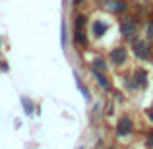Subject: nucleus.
Wrapping results in <instances>:
<instances>
[{"instance_id":"ddd939ff","label":"nucleus","mask_w":153,"mask_h":149,"mask_svg":"<svg viewBox=\"0 0 153 149\" xmlns=\"http://www.w3.org/2000/svg\"><path fill=\"white\" fill-rule=\"evenodd\" d=\"M147 37H149V41H153V21L149 23V27H147Z\"/></svg>"},{"instance_id":"f03ea898","label":"nucleus","mask_w":153,"mask_h":149,"mask_svg":"<svg viewBox=\"0 0 153 149\" xmlns=\"http://www.w3.org/2000/svg\"><path fill=\"white\" fill-rule=\"evenodd\" d=\"M132 52H134V56L136 58H140V60H149L151 58V49H149V45H147L143 39H132Z\"/></svg>"},{"instance_id":"20e7f679","label":"nucleus","mask_w":153,"mask_h":149,"mask_svg":"<svg viewBox=\"0 0 153 149\" xmlns=\"http://www.w3.org/2000/svg\"><path fill=\"white\" fill-rule=\"evenodd\" d=\"M126 47H116V49L111 50V62L114 64V66H122L124 62H126Z\"/></svg>"},{"instance_id":"423d86ee","label":"nucleus","mask_w":153,"mask_h":149,"mask_svg":"<svg viewBox=\"0 0 153 149\" xmlns=\"http://www.w3.org/2000/svg\"><path fill=\"white\" fill-rule=\"evenodd\" d=\"M134 87H147V72L143 70V68H138V70L134 72V83H132Z\"/></svg>"},{"instance_id":"dca6fc26","label":"nucleus","mask_w":153,"mask_h":149,"mask_svg":"<svg viewBox=\"0 0 153 149\" xmlns=\"http://www.w3.org/2000/svg\"><path fill=\"white\" fill-rule=\"evenodd\" d=\"M74 4H82V0H74Z\"/></svg>"},{"instance_id":"9b49d317","label":"nucleus","mask_w":153,"mask_h":149,"mask_svg":"<svg viewBox=\"0 0 153 149\" xmlns=\"http://www.w3.org/2000/svg\"><path fill=\"white\" fill-rule=\"evenodd\" d=\"M85 23H87V18L83 14H78V16H76V19H74V27H76V29H83V27H85Z\"/></svg>"},{"instance_id":"39448f33","label":"nucleus","mask_w":153,"mask_h":149,"mask_svg":"<svg viewBox=\"0 0 153 149\" xmlns=\"http://www.w3.org/2000/svg\"><path fill=\"white\" fill-rule=\"evenodd\" d=\"M107 29H108V23L107 21H103V19H95L93 23H91V33H93V37H103L105 33H107Z\"/></svg>"},{"instance_id":"0eeeda50","label":"nucleus","mask_w":153,"mask_h":149,"mask_svg":"<svg viewBox=\"0 0 153 149\" xmlns=\"http://www.w3.org/2000/svg\"><path fill=\"white\" fill-rule=\"evenodd\" d=\"M105 6H107L111 12H114V14H120V12H126L128 4H126V0H107Z\"/></svg>"},{"instance_id":"f8f14e48","label":"nucleus","mask_w":153,"mask_h":149,"mask_svg":"<svg viewBox=\"0 0 153 149\" xmlns=\"http://www.w3.org/2000/svg\"><path fill=\"white\" fill-rule=\"evenodd\" d=\"M22 105H23L25 114H33V105H31V101H27L25 97H22Z\"/></svg>"},{"instance_id":"2eb2a0df","label":"nucleus","mask_w":153,"mask_h":149,"mask_svg":"<svg viewBox=\"0 0 153 149\" xmlns=\"http://www.w3.org/2000/svg\"><path fill=\"white\" fill-rule=\"evenodd\" d=\"M147 118L153 120V108H149V110H147Z\"/></svg>"},{"instance_id":"9d476101","label":"nucleus","mask_w":153,"mask_h":149,"mask_svg":"<svg viewBox=\"0 0 153 149\" xmlns=\"http://www.w3.org/2000/svg\"><path fill=\"white\" fill-rule=\"evenodd\" d=\"M74 43L78 45H87V37L83 29H74Z\"/></svg>"},{"instance_id":"6e6552de","label":"nucleus","mask_w":153,"mask_h":149,"mask_svg":"<svg viewBox=\"0 0 153 149\" xmlns=\"http://www.w3.org/2000/svg\"><path fill=\"white\" fill-rule=\"evenodd\" d=\"M91 74L97 78V83L103 87V89H111V83H108V79L103 76V72H97V70H93V68H91Z\"/></svg>"},{"instance_id":"1a4fd4ad","label":"nucleus","mask_w":153,"mask_h":149,"mask_svg":"<svg viewBox=\"0 0 153 149\" xmlns=\"http://www.w3.org/2000/svg\"><path fill=\"white\" fill-rule=\"evenodd\" d=\"M91 66H93V70H97V72H107V60L101 58V56H97V58H93Z\"/></svg>"},{"instance_id":"7ed1b4c3","label":"nucleus","mask_w":153,"mask_h":149,"mask_svg":"<svg viewBox=\"0 0 153 149\" xmlns=\"http://www.w3.org/2000/svg\"><path fill=\"white\" fill-rule=\"evenodd\" d=\"M132 132H134V122H132L128 116H122V118L118 120V124H116V136H118V138H126Z\"/></svg>"},{"instance_id":"f257e3e1","label":"nucleus","mask_w":153,"mask_h":149,"mask_svg":"<svg viewBox=\"0 0 153 149\" xmlns=\"http://www.w3.org/2000/svg\"><path fill=\"white\" fill-rule=\"evenodd\" d=\"M120 33H122V37L128 39V41L138 37V21H136V18L126 16V18L120 19Z\"/></svg>"},{"instance_id":"4468645a","label":"nucleus","mask_w":153,"mask_h":149,"mask_svg":"<svg viewBox=\"0 0 153 149\" xmlns=\"http://www.w3.org/2000/svg\"><path fill=\"white\" fill-rule=\"evenodd\" d=\"M147 145L153 147V132H151V134H147Z\"/></svg>"}]
</instances>
